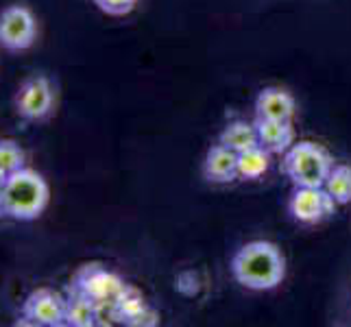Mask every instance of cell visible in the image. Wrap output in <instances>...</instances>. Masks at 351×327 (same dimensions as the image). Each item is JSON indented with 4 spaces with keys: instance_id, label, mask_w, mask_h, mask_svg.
Segmentation results:
<instances>
[{
    "instance_id": "4",
    "label": "cell",
    "mask_w": 351,
    "mask_h": 327,
    "mask_svg": "<svg viewBox=\"0 0 351 327\" xmlns=\"http://www.w3.org/2000/svg\"><path fill=\"white\" fill-rule=\"evenodd\" d=\"M68 286L77 288L79 293L92 299L99 312H103L116 304V299L120 297L127 284L123 277L110 269H105L103 264H83Z\"/></svg>"
},
{
    "instance_id": "15",
    "label": "cell",
    "mask_w": 351,
    "mask_h": 327,
    "mask_svg": "<svg viewBox=\"0 0 351 327\" xmlns=\"http://www.w3.org/2000/svg\"><path fill=\"white\" fill-rule=\"evenodd\" d=\"M323 188L330 192L332 199L338 205L351 203V166H347V164H334Z\"/></svg>"
},
{
    "instance_id": "13",
    "label": "cell",
    "mask_w": 351,
    "mask_h": 327,
    "mask_svg": "<svg viewBox=\"0 0 351 327\" xmlns=\"http://www.w3.org/2000/svg\"><path fill=\"white\" fill-rule=\"evenodd\" d=\"M219 142L225 144L227 149L236 153H242L247 149L258 147V129L256 123H247V120H232L219 136Z\"/></svg>"
},
{
    "instance_id": "9",
    "label": "cell",
    "mask_w": 351,
    "mask_h": 327,
    "mask_svg": "<svg viewBox=\"0 0 351 327\" xmlns=\"http://www.w3.org/2000/svg\"><path fill=\"white\" fill-rule=\"evenodd\" d=\"M258 142L271 155H282L295 144V127L293 120H256Z\"/></svg>"
},
{
    "instance_id": "12",
    "label": "cell",
    "mask_w": 351,
    "mask_h": 327,
    "mask_svg": "<svg viewBox=\"0 0 351 327\" xmlns=\"http://www.w3.org/2000/svg\"><path fill=\"white\" fill-rule=\"evenodd\" d=\"M66 325L68 327H92L99 325V308L77 288H66Z\"/></svg>"
},
{
    "instance_id": "11",
    "label": "cell",
    "mask_w": 351,
    "mask_h": 327,
    "mask_svg": "<svg viewBox=\"0 0 351 327\" xmlns=\"http://www.w3.org/2000/svg\"><path fill=\"white\" fill-rule=\"evenodd\" d=\"M297 103L284 88H264L256 99V116L266 120H293Z\"/></svg>"
},
{
    "instance_id": "14",
    "label": "cell",
    "mask_w": 351,
    "mask_h": 327,
    "mask_svg": "<svg viewBox=\"0 0 351 327\" xmlns=\"http://www.w3.org/2000/svg\"><path fill=\"white\" fill-rule=\"evenodd\" d=\"M271 168V153L264 147H253L238 153V177L247 181H256L264 177Z\"/></svg>"
},
{
    "instance_id": "19",
    "label": "cell",
    "mask_w": 351,
    "mask_h": 327,
    "mask_svg": "<svg viewBox=\"0 0 351 327\" xmlns=\"http://www.w3.org/2000/svg\"><path fill=\"white\" fill-rule=\"evenodd\" d=\"M0 218H7V216H5V203H3V192H0Z\"/></svg>"
},
{
    "instance_id": "16",
    "label": "cell",
    "mask_w": 351,
    "mask_h": 327,
    "mask_svg": "<svg viewBox=\"0 0 351 327\" xmlns=\"http://www.w3.org/2000/svg\"><path fill=\"white\" fill-rule=\"evenodd\" d=\"M24 166H27V153H24V149L16 140L0 138V168L7 175H11Z\"/></svg>"
},
{
    "instance_id": "18",
    "label": "cell",
    "mask_w": 351,
    "mask_h": 327,
    "mask_svg": "<svg viewBox=\"0 0 351 327\" xmlns=\"http://www.w3.org/2000/svg\"><path fill=\"white\" fill-rule=\"evenodd\" d=\"M7 179H9V175L3 171V168H0V192L5 190V184H7Z\"/></svg>"
},
{
    "instance_id": "6",
    "label": "cell",
    "mask_w": 351,
    "mask_h": 327,
    "mask_svg": "<svg viewBox=\"0 0 351 327\" xmlns=\"http://www.w3.org/2000/svg\"><path fill=\"white\" fill-rule=\"evenodd\" d=\"M38 38V20L24 5H9L0 11V46L7 51H27Z\"/></svg>"
},
{
    "instance_id": "5",
    "label": "cell",
    "mask_w": 351,
    "mask_h": 327,
    "mask_svg": "<svg viewBox=\"0 0 351 327\" xmlns=\"http://www.w3.org/2000/svg\"><path fill=\"white\" fill-rule=\"evenodd\" d=\"M14 103L20 118L29 120V123H42L55 112L57 90L48 77L35 75L22 83Z\"/></svg>"
},
{
    "instance_id": "2",
    "label": "cell",
    "mask_w": 351,
    "mask_h": 327,
    "mask_svg": "<svg viewBox=\"0 0 351 327\" xmlns=\"http://www.w3.org/2000/svg\"><path fill=\"white\" fill-rule=\"evenodd\" d=\"M51 190H48L46 179L33 171V168H20L11 173L5 190H3V203H5V216L14 221H35L46 210Z\"/></svg>"
},
{
    "instance_id": "10",
    "label": "cell",
    "mask_w": 351,
    "mask_h": 327,
    "mask_svg": "<svg viewBox=\"0 0 351 327\" xmlns=\"http://www.w3.org/2000/svg\"><path fill=\"white\" fill-rule=\"evenodd\" d=\"M203 177L212 184H229L238 179V153L227 149L225 144H214L205 155Z\"/></svg>"
},
{
    "instance_id": "3",
    "label": "cell",
    "mask_w": 351,
    "mask_h": 327,
    "mask_svg": "<svg viewBox=\"0 0 351 327\" xmlns=\"http://www.w3.org/2000/svg\"><path fill=\"white\" fill-rule=\"evenodd\" d=\"M332 166H334L332 155L325 151L321 144L304 140V142H295L293 147L284 153L282 171L293 181L295 188L299 186L319 188V186H325Z\"/></svg>"
},
{
    "instance_id": "7",
    "label": "cell",
    "mask_w": 351,
    "mask_h": 327,
    "mask_svg": "<svg viewBox=\"0 0 351 327\" xmlns=\"http://www.w3.org/2000/svg\"><path fill=\"white\" fill-rule=\"evenodd\" d=\"M22 325L62 327L66 325V295L53 288H38L22 304ZM18 323V325H20Z\"/></svg>"
},
{
    "instance_id": "8",
    "label": "cell",
    "mask_w": 351,
    "mask_h": 327,
    "mask_svg": "<svg viewBox=\"0 0 351 327\" xmlns=\"http://www.w3.org/2000/svg\"><path fill=\"white\" fill-rule=\"evenodd\" d=\"M336 201L323 186L319 188H295L288 201V212L301 225H319L336 212Z\"/></svg>"
},
{
    "instance_id": "17",
    "label": "cell",
    "mask_w": 351,
    "mask_h": 327,
    "mask_svg": "<svg viewBox=\"0 0 351 327\" xmlns=\"http://www.w3.org/2000/svg\"><path fill=\"white\" fill-rule=\"evenodd\" d=\"M94 5L107 16H127L136 9L138 0H94Z\"/></svg>"
},
{
    "instance_id": "1",
    "label": "cell",
    "mask_w": 351,
    "mask_h": 327,
    "mask_svg": "<svg viewBox=\"0 0 351 327\" xmlns=\"http://www.w3.org/2000/svg\"><path fill=\"white\" fill-rule=\"evenodd\" d=\"M234 280L249 290H273L286 277V260L273 242L253 240L236 251L232 258Z\"/></svg>"
}]
</instances>
